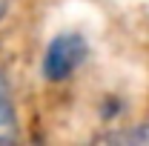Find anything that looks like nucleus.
I'll return each mask as SVG.
<instances>
[{
  "instance_id": "f257e3e1",
  "label": "nucleus",
  "mask_w": 149,
  "mask_h": 146,
  "mask_svg": "<svg viewBox=\"0 0 149 146\" xmlns=\"http://www.w3.org/2000/svg\"><path fill=\"white\" fill-rule=\"evenodd\" d=\"M92 57V43L80 29H63L52 35L40 55V77L49 86H63L77 77V72L89 63Z\"/></svg>"
},
{
  "instance_id": "20e7f679",
  "label": "nucleus",
  "mask_w": 149,
  "mask_h": 146,
  "mask_svg": "<svg viewBox=\"0 0 149 146\" xmlns=\"http://www.w3.org/2000/svg\"><path fill=\"white\" fill-rule=\"evenodd\" d=\"M126 100L123 97H118V95H106L103 100H100V106H97V117H100V123H118L123 115H126Z\"/></svg>"
},
{
  "instance_id": "7ed1b4c3",
  "label": "nucleus",
  "mask_w": 149,
  "mask_h": 146,
  "mask_svg": "<svg viewBox=\"0 0 149 146\" xmlns=\"http://www.w3.org/2000/svg\"><path fill=\"white\" fill-rule=\"evenodd\" d=\"M95 143H118V146H149V120L135 123V126L109 129L95 138Z\"/></svg>"
},
{
  "instance_id": "39448f33",
  "label": "nucleus",
  "mask_w": 149,
  "mask_h": 146,
  "mask_svg": "<svg viewBox=\"0 0 149 146\" xmlns=\"http://www.w3.org/2000/svg\"><path fill=\"white\" fill-rule=\"evenodd\" d=\"M6 6H9V0H0V17L6 15Z\"/></svg>"
},
{
  "instance_id": "f03ea898",
  "label": "nucleus",
  "mask_w": 149,
  "mask_h": 146,
  "mask_svg": "<svg viewBox=\"0 0 149 146\" xmlns=\"http://www.w3.org/2000/svg\"><path fill=\"white\" fill-rule=\"evenodd\" d=\"M20 140V117L17 103H15V89L9 74L0 69V146L17 143Z\"/></svg>"
}]
</instances>
